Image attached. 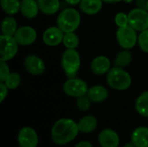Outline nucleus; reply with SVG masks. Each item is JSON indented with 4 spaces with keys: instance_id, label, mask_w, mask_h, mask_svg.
I'll return each instance as SVG.
<instances>
[{
    "instance_id": "obj_21",
    "label": "nucleus",
    "mask_w": 148,
    "mask_h": 147,
    "mask_svg": "<svg viewBox=\"0 0 148 147\" xmlns=\"http://www.w3.org/2000/svg\"><path fill=\"white\" fill-rule=\"evenodd\" d=\"M17 29L18 28H17L16 21L13 16H8L3 18L2 24H1V31L3 35L14 36Z\"/></svg>"
},
{
    "instance_id": "obj_29",
    "label": "nucleus",
    "mask_w": 148,
    "mask_h": 147,
    "mask_svg": "<svg viewBox=\"0 0 148 147\" xmlns=\"http://www.w3.org/2000/svg\"><path fill=\"white\" fill-rule=\"evenodd\" d=\"M114 23L118 28L128 25V15L124 12H118L114 17Z\"/></svg>"
},
{
    "instance_id": "obj_17",
    "label": "nucleus",
    "mask_w": 148,
    "mask_h": 147,
    "mask_svg": "<svg viewBox=\"0 0 148 147\" xmlns=\"http://www.w3.org/2000/svg\"><path fill=\"white\" fill-rule=\"evenodd\" d=\"M132 143L137 147H148V127L140 126L131 135Z\"/></svg>"
},
{
    "instance_id": "obj_2",
    "label": "nucleus",
    "mask_w": 148,
    "mask_h": 147,
    "mask_svg": "<svg viewBox=\"0 0 148 147\" xmlns=\"http://www.w3.org/2000/svg\"><path fill=\"white\" fill-rule=\"evenodd\" d=\"M107 82L113 89L124 91L131 87L132 77L123 68L115 66L108 72Z\"/></svg>"
},
{
    "instance_id": "obj_14",
    "label": "nucleus",
    "mask_w": 148,
    "mask_h": 147,
    "mask_svg": "<svg viewBox=\"0 0 148 147\" xmlns=\"http://www.w3.org/2000/svg\"><path fill=\"white\" fill-rule=\"evenodd\" d=\"M92 72L96 75L108 74L111 68V62L106 55H99L94 58L90 65Z\"/></svg>"
},
{
    "instance_id": "obj_13",
    "label": "nucleus",
    "mask_w": 148,
    "mask_h": 147,
    "mask_svg": "<svg viewBox=\"0 0 148 147\" xmlns=\"http://www.w3.org/2000/svg\"><path fill=\"white\" fill-rule=\"evenodd\" d=\"M98 141L101 147H118L120 145V137L113 129H104L98 135Z\"/></svg>"
},
{
    "instance_id": "obj_1",
    "label": "nucleus",
    "mask_w": 148,
    "mask_h": 147,
    "mask_svg": "<svg viewBox=\"0 0 148 147\" xmlns=\"http://www.w3.org/2000/svg\"><path fill=\"white\" fill-rule=\"evenodd\" d=\"M77 123L71 119H60L51 129V138L55 144L64 146L73 141L79 133Z\"/></svg>"
},
{
    "instance_id": "obj_23",
    "label": "nucleus",
    "mask_w": 148,
    "mask_h": 147,
    "mask_svg": "<svg viewBox=\"0 0 148 147\" xmlns=\"http://www.w3.org/2000/svg\"><path fill=\"white\" fill-rule=\"evenodd\" d=\"M133 60V55L128 49H123L119 52L114 59V65L120 68L127 67Z\"/></svg>"
},
{
    "instance_id": "obj_38",
    "label": "nucleus",
    "mask_w": 148,
    "mask_h": 147,
    "mask_svg": "<svg viewBox=\"0 0 148 147\" xmlns=\"http://www.w3.org/2000/svg\"><path fill=\"white\" fill-rule=\"evenodd\" d=\"M19 147H21V146H19Z\"/></svg>"
},
{
    "instance_id": "obj_12",
    "label": "nucleus",
    "mask_w": 148,
    "mask_h": 147,
    "mask_svg": "<svg viewBox=\"0 0 148 147\" xmlns=\"http://www.w3.org/2000/svg\"><path fill=\"white\" fill-rule=\"evenodd\" d=\"M64 32L58 26H51L45 29L42 34V41L48 46H57L63 41Z\"/></svg>"
},
{
    "instance_id": "obj_10",
    "label": "nucleus",
    "mask_w": 148,
    "mask_h": 147,
    "mask_svg": "<svg viewBox=\"0 0 148 147\" xmlns=\"http://www.w3.org/2000/svg\"><path fill=\"white\" fill-rule=\"evenodd\" d=\"M14 37L19 45L28 46L35 42L37 37V33L36 30L31 26H22L17 29Z\"/></svg>"
},
{
    "instance_id": "obj_4",
    "label": "nucleus",
    "mask_w": 148,
    "mask_h": 147,
    "mask_svg": "<svg viewBox=\"0 0 148 147\" xmlns=\"http://www.w3.org/2000/svg\"><path fill=\"white\" fill-rule=\"evenodd\" d=\"M62 67L69 78L76 77L81 67V57L76 49H67L62 55Z\"/></svg>"
},
{
    "instance_id": "obj_7",
    "label": "nucleus",
    "mask_w": 148,
    "mask_h": 147,
    "mask_svg": "<svg viewBox=\"0 0 148 147\" xmlns=\"http://www.w3.org/2000/svg\"><path fill=\"white\" fill-rule=\"evenodd\" d=\"M62 90L67 95L70 97L79 98L87 95L88 87L85 81L76 77H73L69 78L64 82L62 86Z\"/></svg>"
},
{
    "instance_id": "obj_18",
    "label": "nucleus",
    "mask_w": 148,
    "mask_h": 147,
    "mask_svg": "<svg viewBox=\"0 0 148 147\" xmlns=\"http://www.w3.org/2000/svg\"><path fill=\"white\" fill-rule=\"evenodd\" d=\"M77 125L81 133H90L97 128L98 120L93 115H86L77 122Z\"/></svg>"
},
{
    "instance_id": "obj_25",
    "label": "nucleus",
    "mask_w": 148,
    "mask_h": 147,
    "mask_svg": "<svg viewBox=\"0 0 148 147\" xmlns=\"http://www.w3.org/2000/svg\"><path fill=\"white\" fill-rule=\"evenodd\" d=\"M62 43L66 49H75L79 45V37L75 32L65 33Z\"/></svg>"
},
{
    "instance_id": "obj_24",
    "label": "nucleus",
    "mask_w": 148,
    "mask_h": 147,
    "mask_svg": "<svg viewBox=\"0 0 148 147\" xmlns=\"http://www.w3.org/2000/svg\"><path fill=\"white\" fill-rule=\"evenodd\" d=\"M3 10L8 15H15L20 11L21 1L19 0H0Z\"/></svg>"
},
{
    "instance_id": "obj_28",
    "label": "nucleus",
    "mask_w": 148,
    "mask_h": 147,
    "mask_svg": "<svg viewBox=\"0 0 148 147\" xmlns=\"http://www.w3.org/2000/svg\"><path fill=\"white\" fill-rule=\"evenodd\" d=\"M138 43L143 52L148 53V29L140 33L138 36Z\"/></svg>"
},
{
    "instance_id": "obj_26",
    "label": "nucleus",
    "mask_w": 148,
    "mask_h": 147,
    "mask_svg": "<svg viewBox=\"0 0 148 147\" xmlns=\"http://www.w3.org/2000/svg\"><path fill=\"white\" fill-rule=\"evenodd\" d=\"M3 82L9 89H16L21 83V76L18 73H10Z\"/></svg>"
},
{
    "instance_id": "obj_35",
    "label": "nucleus",
    "mask_w": 148,
    "mask_h": 147,
    "mask_svg": "<svg viewBox=\"0 0 148 147\" xmlns=\"http://www.w3.org/2000/svg\"><path fill=\"white\" fill-rule=\"evenodd\" d=\"M103 3H120L123 0H102Z\"/></svg>"
},
{
    "instance_id": "obj_27",
    "label": "nucleus",
    "mask_w": 148,
    "mask_h": 147,
    "mask_svg": "<svg viewBox=\"0 0 148 147\" xmlns=\"http://www.w3.org/2000/svg\"><path fill=\"white\" fill-rule=\"evenodd\" d=\"M91 105H92V101L87 95L77 98L76 107L80 111H82V112L88 111L91 107Z\"/></svg>"
},
{
    "instance_id": "obj_33",
    "label": "nucleus",
    "mask_w": 148,
    "mask_h": 147,
    "mask_svg": "<svg viewBox=\"0 0 148 147\" xmlns=\"http://www.w3.org/2000/svg\"><path fill=\"white\" fill-rule=\"evenodd\" d=\"M75 147H93V146H92V144L90 142L83 140V141H81V142L77 143Z\"/></svg>"
},
{
    "instance_id": "obj_8",
    "label": "nucleus",
    "mask_w": 148,
    "mask_h": 147,
    "mask_svg": "<svg viewBox=\"0 0 148 147\" xmlns=\"http://www.w3.org/2000/svg\"><path fill=\"white\" fill-rule=\"evenodd\" d=\"M128 24L137 31L148 29V11L140 8L132 10L128 14Z\"/></svg>"
},
{
    "instance_id": "obj_37",
    "label": "nucleus",
    "mask_w": 148,
    "mask_h": 147,
    "mask_svg": "<svg viewBox=\"0 0 148 147\" xmlns=\"http://www.w3.org/2000/svg\"><path fill=\"white\" fill-rule=\"evenodd\" d=\"M123 1H124L125 3H132V2H133L134 0H123Z\"/></svg>"
},
{
    "instance_id": "obj_5",
    "label": "nucleus",
    "mask_w": 148,
    "mask_h": 147,
    "mask_svg": "<svg viewBox=\"0 0 148 147\" xmlns=\"http://www.w3.org/2000/svg\"><path fill=\"white\" fill-rule=\"evenodd\" d=\"M116 39L122 49H131L138 42L137 30L129 24L124 27H120L116 31Z\"/></svg>"
},
{
    "instance_id": "obj_36",
    "label": "nucleus",
    "mask_w": 148,
    "mask_h": 147,
    "mask_svg": "<svg viewBox=\"0 0 148 147\" xmlns=\"http://www.w3.org/2000/svg\"><path fill=\"white\" fill-rule=\"evenodd\" d=\"M123 147H137L134 144H133V143H127V144H126L125 146Z\"/></svg>"
},
{
    "instance_id": "obj_20",
    "label": "nucleus",
    "mask_w": 148,
    "mask_h": 147,
    "mask_svg": "<svg viewBox=\"0 0 148 147\" xmlns=\"http://www.w3.org/2000/svg\"><path fill=\"white\" fill-rule=\"evenodd\" d=\"M40 11L45 15H54L60 9L59 0H37Z\"/></svg>"
},
{
    "instance_id": "obj_31",
    "label": "nucleus",
    "mask_w": 148,
    "mask_h": 147,
    "mask_svg": "<svg viewBox=\"0 0 148 147\" xmlns=\"http://www.w3.org/2000/svg\"><path fill=\"white\" fill-rule=\"evenodd\" d=\"M9 88L4 84V82H0V102L2 103L8 94Z\"/></svg>"
},
{
    "instance_id": "obj_22",
    "label": "nucleus",
    "mask_w": 148,
    "mask_h": 147,
    "mask_svg": "<svg viewBox=\"0 0 148 147\" xmlns=\"http://www.w3.org/2000/svg\"><path fill=\"white\" fill-rule=\"evenodd\" d=\"M135 108L139 114L148 118V91L142 93L136 100Z\"/></svg>"
},
{
    "instance_id": "obj_15",
    "label": "nucleus",
    "mask_w": 148,
    "mask_h": 147,
    "mask_svg": "<svg viewBox=\"0 0 148 147\" xmlns=\"http://www.w3.org/2000/svg\"><path fill=\"white\" fill-rule=\"evenodd\" d=\"M37 0H21L20 11L22 15L28 19L35 18L39 12Z\"/></svg>"
},
{
    "instance_id": "obj_19",
    "label": "nucleus",
    "mask_w": 148,
    "mask_h": 147,
    "mask_svg": "<svg viewBox=\"0 0 148 147\" xmlns=\"http://www.w3.org/2000/svg\"><path fill=\"white\" fill-rule=\"evenodd\" d=\"M80 10L87 15H95L102 8V0H82Z\"/></svg>"
},
{
    "instance_id": "obj_11",
    "label": "nucleus",
    "mask_w": 148,
    "mask_h": 147,
    "mask_svg": "<svg viewBox=\"0 0 148 147\" xmlns=\"http://www.w3.org/2000/svg\"><path fill=\"white\" fill-rule=\"evenodd\" d=\"M25 69L33 75H42L45 71V63L43 60L35 55H29L23 60Z\"/></svg>"
},
{
    "instance_id": "obj_6",
    "label": "nucleus",
    "mask_w": 148,
    "mask_h": 147,
    "mask_svg": "<svg viewBox=\"0 0 148 147\" xmlns=\"http://www.w3.org/2000/svg\"><path fill=\"white\" fill-rule=\"evenodd\" d=\"M0 61L8 62L14 58L18 51V42L14 36H0Z\"/></svg>"
},
{
    "instance_id": "obj_34",
    "label": "nucleus",
    "mask_w": 148,
    "mask_h": 147,
    "mask_svg": "<svg viewBox=\"0 0 148 147\" xmlns=\"http://www.w3.org/2000/svg\"><path fill=\"white\" fill-rule=\"evenodd\" d=\"M69 5H76L81 3L82 0H64Z\"/></svg>"
},
{
    "instance_id": "obj_16",
    "label": "nucleus",
    "mask_w": 148,
    "mask_h": 147,
    "mask_svg": "<svg viewBox=\"0 0 148 147\" xmlns=\"http://www.w3.org/2000/svg\"><path fill=\"white\" fill-rule=\"evenodd\" d=\"M87 96L91 100L92 102L100 103L108 99V91L105 87L101 85H95L88 88Z\"/></svg>"
},
{
    "instance_id": "obj_3",
    "label": "nucleus",
    "mask_w": 148,
    "mask_h": 147,
    "mask_svg": "<svg viewBox=\"0 0 148 147\" xmlns=\"http://www.w3.org/2000/svg\"><path fill=\"white\" fill-rule=\"evenodd\" d=\"M81 23V15L74 8L64 9L56 19L57 26L64 32H75Z\"/></svg>"
},
{
    "instance_id": "obj_9",
    "label": "nucleus",
    "mask_w": 148,
    "mask_h": 147,
    "mask_svg": "<svg viewBox=\"0 0 148 147\" xmlns=\"http://www.w3.org/2000/svg\"><path fill=\"white\" fill-rule=\"evenodd\" d=\"M17 141L21 147H36L38 145V135L32 127L24 126L18 133Z\"/></svg>"
},
{
    "instance_id": "obj_32",
    "label": "nucleus",
    "mask_w": 148,
    "mask_h": 147,
    "mask_svg": "<svg viewBox=\"0 0 148 147\" xmlns=\"http://www.w3.org/2000/svg\"><path fill=\"white\" fill-rule=\"evenodd\" d=\"M138 8L148 11V0H135Z\"/></svg>"
},
{
    "instance_id": "obj_30",
    "label": "nucleus",
    "mask_w": 148,
    "mask_h": 147,
    "mask_svg": "<svg viewBox=\"0 0 148 147\" xmlns=\"http://www.w3.org/2000/svg\"><path fill=\"white\" fill-rule=\"evenodd\" d=\"M6 62H7L0 61V81L1 82H3L10 74V68Z\"/></svg>"
}]
</instances>
